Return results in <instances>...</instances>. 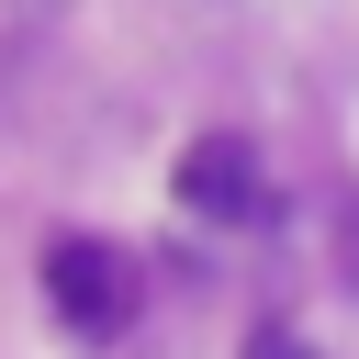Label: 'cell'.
Wrapping results in <instances>:
<instances>
[{
    "label": "cell",
    "mask_w": 359,
    "mask_h": 359,
    "mask_svg": "<svg viewBox=\"0 0 359 359\" xmlns=\"http://www.w3.org/2000/svg\"><path fill=\"white\" fill-rule=\"evenodd\" d=\"M45 303L67 314V325H123V303H135V280H123V258L101 247V236H56L45 247Z\"/></svg>",
    "instance_id": "1"
},
{
    "label": "cell",
    "mask_w": 359,
    "mask_h": 359,
    "mask_svg": "<svg viewBox=\"0 0 359 359\" xmlns=\"http://www.w3.org/2000/svg\"><path fill=\"white\" fill-rule=\"evenodd\" d=\"M247 359H303V348H292V337H258V348H247Z\"/></svg>",
    "instance_id": "3"
},
{
    "label": "cell",
    "mask_w": 359,
    "mask_h": 359,
    "mask_svg": "<svg viewBox=\"0 0 359 359\" xmlns=\"http://www.w3.org/2000/svg\"><path fill=\"white\" fill-rule=\"evenodd\" d=\"M180 202L213 213V224L258 213V146H247V135H191V146H180Z\"/></svg>",
    "instance_id": "2"
}]
</instances>
